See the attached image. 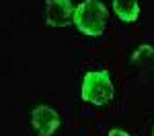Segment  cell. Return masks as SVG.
I'll list each match as a JSON object with an SVG mask.
<instances>
[{"label":"cell","instance_id":"6da1fadb","mask_svg":"<svg viewBox=\"0 0 154 136\" xmlns=\"http://www.w3.org/2000/svg\"><path fill=\"white\" fill-rule=\"evenodd\" d=\"M72 21H74L76 29L80 33L99 37L105 31V25H107V8L99 0H84L74 8Z\"/></svg>","mask_w":154,"mask_h":136},{"label":"cell","instance_id":"8992f818","mask_svg":"<svg viewBox=\"0 0 154 136\" xmlns=\"http://www.w3.org/2000/svg\"><path fill=\"white\" fill-rule=\"evenodd\" d=\"M131 64L142 68V70L154 72V48L152 46H140L131 56Z\"/></svg>","mask_w":154,"mask_h":136},{"label":"cell","instance_id":"ba28073f","mask_svg":"<svg viewBox=\"0 0 154 136\" xmlns=\"http://www.w3.org/2000/svg\"><path fill=\"white\" fill-rule=\"evenodd\" d=\"M152 136H154V128H152Z\"/></svg>","mask_w":154,"mask_h":136},{"label":"cell","instance_id":"5b68a950","mask_svg":"<svg viewBox=\"0 0 154 136\" xmlns=\"http://www.w3.org/2000/svg\"><path fill=\"white\" fill-rule=\"evenodd\" d=\"M113 11L121 21L134 23L140 17V4L138 0H113Z\"/></svg>","mask_w":154,"mask_h":136},{"label":"cell","instance_id":"7a4b0ae2","mask_svg":"<svg viewBox=\"0 0 154 136\" xmlns=\"http://www.w3.org/2000/svg\"><path fill=\"white\" fill-rule=\"evenodd\" d=\"M113 99V85L109 70H91L84 74L82 81V101L105 105Z\"/></svg>","mask_w":154,"mask_h":136},{"label":"cell","instance_id":"3957f363","mask_svg":"<svg viewBox=\"0 0 154 136\" xmlns=\"http://www.w3.org/2000/svg\"><path fill=\"white\" fill-rule=\"evenodd\" d=\"M31 122L37 136H51L60 128V115L48 105H37L31 113Z\"/></svg>","mask_w":154,"mask_h":136},{"label":"cell","instance_id":"277c9868","mask_svg":"<svg viewBox=\"0 0 154 136\" xmlns=\"http://www.w3.org/2000/svg\"><path fill=\"white\" fill-rule=\"evenodd\" d=\"M74 8L70 0H48L45 6V21L49 27H66L72 23Z\"/></svg>","mask_w":154,"mask_h":136},{"label":"cell","instance_id":"52a82bcc","mask_svg":"<svg viewBox=\"0 0 154 136\" xmlns=\"http://www.w3.org/2000/svg\"><path fill=\"white\" fill-rule=\"evenodd\" d=\"M107 136H130V134H128V132H123V130H119V128H113Z\"/></svg>","mask_w":154,"mask_h":136}]
</instances>
